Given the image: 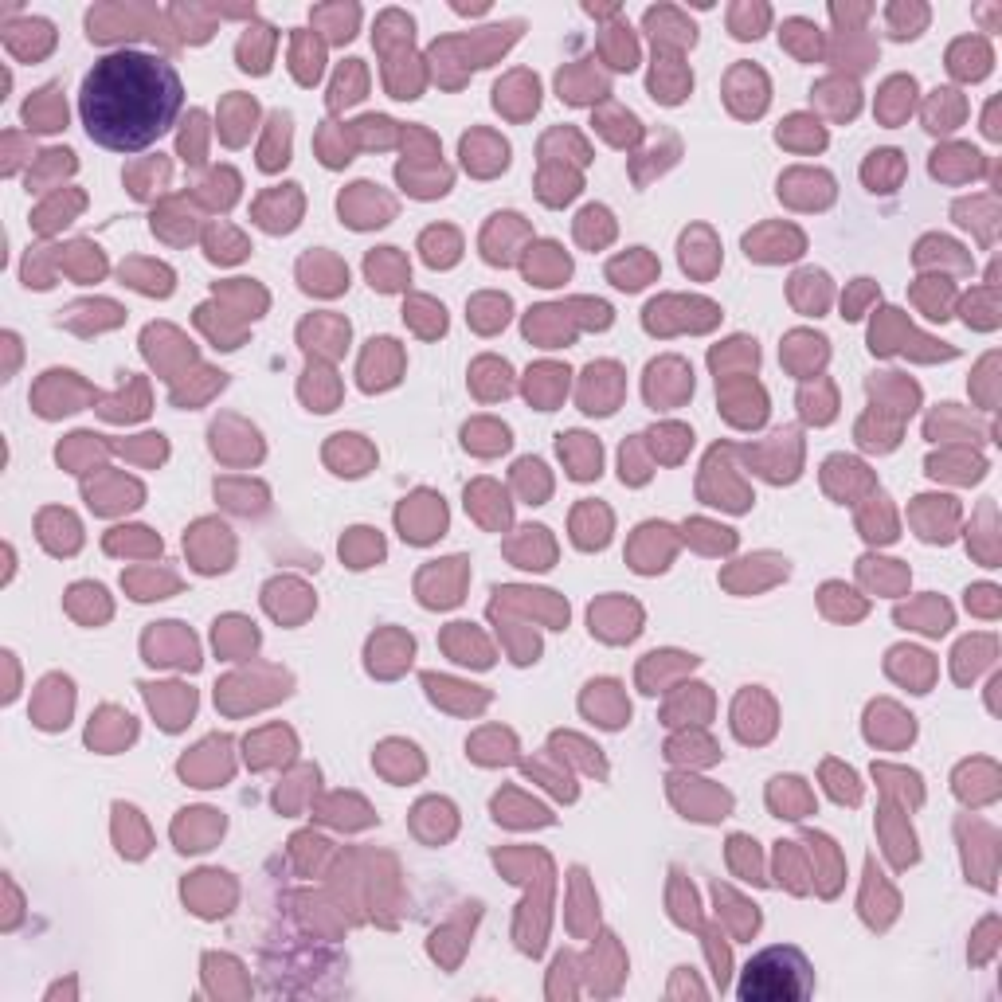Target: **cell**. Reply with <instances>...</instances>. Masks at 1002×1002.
Instances as JSON below:
<instances>
[{"mask_svg":"<svg viewBox=\"0 0 1002 1002\" xmlns=\"http://www.w3.org/2000/svg\"><path fill=\"white\" fill-rule=\"evenodd\" d=\"M184 106L181 75L149 51H114L83 79L79 114L87 134L114 153H137L173 130Z\"/></svg>","mask_w":1002,"mask_h":1002,"instance_id":"cell-1","label":"cell"},{"mask_svg":"<svg viewBox=\"0 0 1002 1002\" xmlns=\"http://www.w3.org/2000/svg\"><path fill=\"white\" fill-rule=\"evenodd\" d=\"M807 959L795 948H768L764 956H756L744 967V983H740V999H803L811 991L807 979Z\"/></svg>","mask_w":1002,"mask_h":1002,"instance_id":"cell-2","label":"cell"},{"mask_svg":"<svg viewBox=\"0 0 1002 1002\" xmlns=\"http://www.w3.org/2000/svg\"><path fill=\"white\" fill-rule=\"evenodd\" d=\"M91 40L110 44V40H126V36H161V16L153 8H137V4H102L87 16Z\"/></svg>","mask_w":1002,"mask_h":1002,"instance_id":"cell-3","label":"cell"},{"mask_svg":"<svg viewBox=\"0 0 1002 1002\" xmlns=\"http://www.w3.org/2000/svg\"><path fill=\"white\" fill-rule=\"evenodd\" d=\"M4 47H8L16 59H44L47 51L55 47V28H51L47 20H36V16L12 20V24L4 28Z\"/></svg>","mask_w":1002,"mask_h":1002,"instance_id":"cell-4","label":"cell"},{"mask_svg":"<svg viewBox=\"0 0 1002 1002\" xmlns=\"http://www.w3.org/2000/svg\"><path fill=\"white\" fill-rule=\"evenodd\" d=\"M729 102L740 118H756L768 106V79L752 63H740L729 75Z\"/></svg>","mask_w":1002,"mask_h":1002,"instance_id":"cell-5","label":"cell"},{"mask_svg":"<svg viewBox=\"0 0 1002 1002\" xmlns=\"http://www.w3.org/2000/svg\"><path fill=\"white\" fill-rule=\"evenodd\" d=\"M145 646H149V662H177V666H188V670H196L200 666V658H196V642L188 631H181L177 623H165V627H157L153 635L145 638Z\"/></svg>","mask_w":1002,"mask_h":1002,"instance_id":"cell-6","label":"cell"},{"mask_svg":"<svg viewBox=\"0 0 1002 1002\" xmlns=\"http://www.w3.org/2000/svg\"><path fill=\"white\" fill-rule=\"evenodd\" d=\"M228 740H208L204 748H196V756H184L181 760V775L192 779L196 787H212L216 779H224L231 772L228 760Z\"/></svg>","mask_w":1002,"mask_h":1002,"instance_id":"cell-7","label":"cell"},{"mask_svg":"<svg viewBox=\"0 0 1002 1002\" xmlns=\"http://www.w3.org/2000/svg\"><path fill=\"white\" fill-rule=\"evenodd\" d=\"M71 701H75V693H71V682H67V678H47V682L40 685V693H36V725H44V729H63L67 717H71Z\"/></svg>","mask_w":1002,"mask_h":1002,"instance_id":"cell-8","label":"cell"},{"mask_svg":"<svg viewBox=\"0 0 1002 1002\" xmlns=\"http://www.w3.org/2000/svg\"><path fill=\"white\" fill-rule=\"evenodd\" d=\"M145 693H149L153 713H161L165 729H181L184 717L196 709V693L184 685H145Z\"/></svg>","mask_w":1002,"mask_h":1002,"instance_id":"cell-9","label":"cell"},{"mask_svg":"<svg viewBox=\"0 0 1002 1002\" xmlns=\"http://www.w3.org/2000/svg\"><path fill=\"white\" fill-rule=\"evenodd\" d=\"M443 525H447V509H443V501H435V498H427V509H419V498L400 509V529H404V537L415 541V545L431 541Z\"/></svg>","mask_w":1002,"mask_h":1002,"instance_id":"cell-10","label":"cell"},{"mask_svg":"<svg viewBox=\"0 0 1002 1002\" xmlns=\"http://www.w3.org/2000/svg\"><path fill=\"white\" fill-rule=\"evenodd\" d=\"M748 247V259H795L803 251V235L795 228H779V231H756L744 239Z\"/></svg>","mask_w":1002,"mask_h":1002,"instance_id":"cell-11","label":"cell"},{"mask_svg":"<svg viewBox=\"0 0 1002 1002\" xmlns=\"http://www.w3.org/2000/svg\"><path fill=\"white\" fill-rule=\"evenodd\" d=\"M24 118H28L32 130H63L67 126V106H63L59 87H47V91L32 94L28 106H24Z\"/></svg>","mask_w":1002,"mask_h":1002,"instance_id":"cell-12","label":"cell"},{"mask_svg":"<svg viewBox=\"0 0 1002 1002\" xmlns=\"http://www.w3.org/2000/svg\"><path fill=\"white\" fill-rule=\"evenodd\" d=\"M224 830V819L216 811H184V819L177 822V842L181 850H208V842Z\"/></svg>","mask_w":1002,"mask_h":1002,"instance_id":"cell-13","label":"cell"},{"mask_svg":"<svg viewBox=\"0 0 1002 1002\" xmlns=\"http://www.w3.org/2000/svg\"><path fill=\"white\" fill-rule=\"evenodd\" d=\"M646 28L654 32V44L662 47L693 44V24L682 20V12H674V8H650L646 12Z\"/></svg>","mask_w":1002,"mask_h":1002,"instance_id":"cell-14","label":"cell"},{"mask_svg":"<svg viewBox=\"0 0 1002 1002\" xmlns=\"http://www.w3.org/2000/svg\"><path fill=\"white\" fill-rule=\"evenodd\" d=\"M40 541H44L51 552H75L79 548V521L71 517V513H63V509H51V513H44L40 517Z\"/></svg>","mask_w":1002,"mask_h":1002,"instance_id":"cell-15","label":"cell"},{"mask_svg":"<svg viewBox=\"0 0 1002 1002\" xmlns=\"http://www.w3.org/2000/svg\"><path fill=\"white\" fill-rule=\"evenodd\" d=\"M271 51H274V28L255 24V28H247L243 40H239V67L251 71V75H263L267 63H271Z\"/></svg>","mask_w":1002,"mask_h":1002,"instance_id":"cell-16","label":"cell"},{"mask_svg":"<svg viewBox=\"0 0 1002 1002\" xmlns=\"http://www.w3.org/2000/svg\"><path fill=\"white\" fill-rule=\"evenodd\" d=\"M689 87H693V79H689V71H685L678 59H654V75H650V91H654V98H662V102H682Z\"/></svg>","mask_w":1002,"mask_h":1002,"instance_id":"cell-17","label":"cell"},{"mask_svg":"<svg viewBox=\"0 0 1002 1002\" xmlns=\"http://www.w3.org/2000/svg\"><path fill=\"white\" fill-rule=\"evenodd\" d=\"M498 110H509L513 114V102H521V118L525 114H533L537 110V102H541V87H537V79L533 75H525V71H517V75H509L505 83H498Z\"/></svg>","mask_w":1002,"mask_h":1002,"instance_id":"cell-18","label":"cell"},{"mask_svg":"<svg viewBox=\"0 0 1002 1002\" xmlns=\"http://www.w3.org/2000/svg\"><path fill=\"white\" fill-rule=\"evenodd\" d=\"M462 157H466V165L474 173L486 177V173H494V169L505 165V141H498V137L490 134H474L462 141Z\"/></svg>","mask_w":1002,"mask_h":1002,"instance_id":"cell-19","label":"cell"},{"mask_svg":"<svg viewBox=\"0 0 1002 1002\" xmlns=\"http://www.w3.org/2000/svg\"><path fill=\"white\" fill-rule=\"evenodd\" d=\"M290 59H294V75H298V83H306V87H314L321 75V63H325V47L314 32H298L294 36V51H290Z\"/></svg>","mask_w":1002,"mask_h":1002,"instance_id":"cell-20","label":"cell"},{"mask_svg":"<svg viewBox=\"0 0 1002 1002\" xmlns=\"http://www.w3.org/2000/svg\"><path fill=\"white\" fill-rule=\"evenodd\" d=\"M615 689H619L615 682H599V685H592V693L584 697V709H588L592 717L599 713V725H607V729L623 725V721H627V713H631Z\"/></svg>","mask_w":1002,"mask_h":1002,"instance_id":"cell-21","label":"cell"},{"mask_svg":"<svg viewBox=\"0 0 1002 1002\" xmlns=\"http://www.w3.org/2000/svg\"><path fill=\"white\" fill-rule=\"evenodd\" d=\"M302 278H306V290H318V294H337L341 286H349V271L325 255H314L302 263Z\"/></svg>","mask_w":1002,"mask_h":1002,"instance_id":"cell-22","label":"cell"},{"mask_svg":"<svg viewBox=\"0 0 1002 1002\" xmlns=\"http://www.w3.org/2000/svg\"><path fill=\"white\" fill-rule=\"evenodd\" d=\"M568 271H572L568 255H564L560 247H552V243L537 247V255H529V263H525V274L537 278L541 286H556L560 278H568Z\"/></svg>","mask_w":1002,"mask_h":1002,"instance_id":"cell-23","label":"cell"},{"mask_svg":"<svg viewBox=\"0 0 1002 1002\" xmlns=\"http://www.w3.org/2000/svg\"><path fill=\"white\" fill-rule=\"evenodd\" d=\"M560 455L568 458L572 478H595L599 474V443L588 435H568L560 439Z\"/></svg>","mask_w":1002,"mask_h":1002,"instance_id":"cell-24","label":"cell"},{"mask_svg":"<svg viewBox=\"0 0 1002 1002\" xmlns=\"http://www.w3.org/2000/svg\"><path fill=\"white\" fill-rule=\"evenodd\" d=\"M357 20H361L357 4H325V8H314V24H321L329 32V40H337V44H345L357 32Z\"/></svg>","mask_w":1002,"mask_h":1002,"instance_id":"cell-25","label":"cell"},{"mask_svg":"<svg viewBox=\"0 0 1002 1002\" xmlns=\"http://www.w3.org/2000/svg\"><path fill=\"white\" fill-rule=\"evenodd\" d=\"M564 388H568V372L556 365H541L537 372H529V384H525L529 400H537L541 408L556 404V400L564 396Z\"/></svg>","mask_w":1002,"mask_h":1002,"instance_id":"cell-26","label":"cell"},{"mask_svg":"<svg viewBox=\"0 0 1002 1002\" xmlns=\"http://www.w3.org/2000/svg\"><path fill=\"white\" fill-rule=\"evenodd\" d=\"M603 91H607V83H603V75H595V67L560 71V98H568V102H588V98H599Z\"/></svg>","mask_w":1002,"mask_h":1002,"instance_id":"cell-27","label":"cell"},{"mask_svg":"<svg viewBox=\"0 0 1002 1002\" xmlns=\"http://www.w3.org/2000/svg\"><path fill=\"white\" fill-rule=\"evenodd\" d=\"M368 278H372V286H380V290H396V286H404V278H408V263H404L400 255H392V247H384V251H376V255L368 259Z\"/></svg>","mask_w":1002,"mask_h":1002,"instance_id":"cell-28","label":"cell"},{"mask_svg":"<svg viewBox=\"0 0 1002 1002\" xmlns=\"http://www.w3.org/2000/svg\"><path fill=\"white\" fill-rule=\"evenodd\" d=\"M987 63H991V51L983 40H963V44L952 47V71L959 79H979L987 75Z\"/></svg>","mask_w":1002,"mask_h":1002,"instance_id":"cell-29","label":"cell"},{"mask_svg":"<svg viewBox=\"0 0 1002 1002\" xmlns=\"http://www.w3.org/2000/svg\"><path fill=\"white\" fill-rule=\"evenodd\" d=\"M447 650L458 654V662H474V666H490V650L486 642L470 631V623H455L447 635Z\"/></svg>","mask_w":1002,"mask_h":1002,"instance_id":"cell-30","label":"cell"},{"mask_svg":"<svg viewBox=\"0 0 1002 1002\" xmlns=\"http://www.w3.org/2000/svg\"><path fill=\"white\" fill-rule=\"evenodd\" d=\"M607 525H611L607 509H599V505H584V509L576 513V545H584V548L607 545Z\"/></svg>","mask_w":1002,"mask_h":1002,"instance_id":"cell-31","label":"cell"},{"mask_svg":"<svg viewBox=\"0 0 1002 1002\" xmlns=\"http://www.w3.org/2000/svg\"><path fill=\"white\" fill-rule=\"evenodd\" d=\"M912 91H916L912 79H889L885 91H881V98H877V114H881L885 122H901L912 106Z\"/></svg>","mask_w":1002,"mask_h":1002,"instance_id":"cell-32","label":"cell"},{"mask_svg":"<svg viewBox=\"0 0 1002 1002\" xmlns=\"http://www.w3.org/2000/svg\"><path fill=\"white\" fill-rule=\"evenodd\" d=\"M768 20H772L768 4H736L729 12L732 36H740V40H756V36L768 28Z\"/></svg>","mask_w":1002,"mask_h":1002,"instance_id":"cell-33","label":"cell"},{"mask_svg":"<svg viewBox=\"0 0 1002 1002\" xmlns=\"http://www.w3.org/2000/svg\"><path fill=\"white\" fill-rule=\"evenodd\" d=\"M603 55L611 59V67H619V71H631V67L638 63V47H635V36H631V28H623V24L607 28V36H603Z\"/></svg>","mask_w":1002,"mask_h":1002,"instance_id":"cell-34","label":"cell"},{"mask_svg":"<svg viewBox=\"0 0 1002 1002\" xmlns=\"http://www.w3.org/2000/svg\"><path fill=\"white\" fill-rule=\"evenodd\" d=\"M654 271H658L654 259L642 255V251H631L627 259H615V263H611V278H615V286H623V290H638Z\"/></svg>","mask_w":1002,"mask_h":1002,"instance_id":"cell-35","label":"cell"},{"mask_svg":"<svg viewBox=\"0 0 1002 1002\" xmlns=\"http://www.w3.org/2000/svg\"><path fill=\"white\" fill-rule=\"evenodd\" d=\"M365 67H361V59H349L345 67H341V75H337V83H333V98H329V106L333 110H341V106H349V102H357L361 94H365Z\"/></svg>","mask_w":1002,"mask_h":1002,"instance_id":"cell-36","label":"cell"},{"mask_svg":"<svg viewBox=\"0 0 1002 1002\" xmlns=\"http://www.w3.org/2000/svg\"><path fill=\"white\" fill-rule=\"evenodd\" d=\"M173 20H177V28H181L188 40H196V44H200V40H208V36H212L216 8H200V4H188V8H184V4H177V8H173Z\"/></svg>","mask_w":1002,"mask_h":1002,"instance_id":"cell-37","label":"cell"},{"mask_svg":"<svg viewBox=\"0 0 1002 1002\" xmlns=\"http://www.w3.org/2000/svg\"><path fill=\"white\" fill-rule=\"evenodd\" d=\"M819 102L830 106L834 118H854L858 114V87L854 83H842V79H830L819 87Z\"/></svg>","mask_w":1002,"mask_h":1002,"instance_id":"cell-38","label":"cell"},{"mask_svg":"<svg viewBox=\"0 0 1002 1002\" xmlns=\"http://www.w3.org/2000/svg\"><path fill=\"white\" fill-rule=\"evenodd\" d=\"M772 807L775 811H783L787 819H799V815L811 807V795L803 791V783H799V779H775L772 783Z\"/></svg>","mask_w":1002,"mask_h":1002,"instance_id":"cell-39","label":"cell"},{"mask_svg":"<svg viewBox=\"0 0 1002 1002\" xmlns=\"http://www.w3.org/2000/svg\"><path fill=\"white\" fill-rule=\"evenodd\" d=\"M286 149H290V114H274L271 118V141L263 145L259 165H263L267 173L282 169V165H286Z\"/></svg>","mask_w":1002,"mask_h":1002,"instance_id":"cell-40","label":"cell"},{"mask_svg":"<svg viewBox=\"0 0 1002 1002\" xmlns=\"http://www.w3.org/2000/svg\"><path fill=\"white\" fill-rule=\"evenodd\" d=\"M247 122H255V102L243 98V94L228 98L224 102V137H228L231 145H239L247 137Z\"/></svg>","mask_w":1002,"mask_h":1002,"instance_id":"cell-41","label":"cell"},{"mask_svg":"<svg viewBox=\"0 0 1002 1002\" xmlns=\"http://www.w3.org/2000/svg\"><path fill=\"white\" fill-rule=\"evenodd\" d=\"M122 278L134 282L137 290H145V294H169V290H173V274L165 271V267H149V263H130V267H122Z\"/></svg>","mask_w":1002,"mask_h":1002,"instance_id":"cell-42","label":"cell"},{"mask_svg":"<svg viewBox=\"0 0 1002 1002\" xmlns=\"http://www.w3.org/2000/svg\"><path fill=\"white\" fill-rule=\"evenodd\" d=\"M635 611V603H599V607H592V631H599L603 638H631L619 623H623V615H635Z\"/></svg>","mask_w":1002,"mask_h":1002,"instance_id":"cell-43","label":"cell"},{"mask_svg":"<svg viewBox=\"0 0 1002 1002\" xmlns=\"http://www.w3.org/2000/svg\"><path fill=\"white\" fill-rule=\"evenodd\" d=\"M783 44L791 47L795 55H803V59H815L822 51L819 28L807 24V20H787V24H783Z\"/></svg>","mask_w":1002,"mask_h":1002,"instance_id":"cell-44","label":"cell"},{"mask_svg":"<svg viewBox=\"0 0 1002 1002\" xmlns=\"http://www.w3.org/2000/svg\"><path fill=\"white\" fill-rule=\"evenodd\" d=\"M423 255H427L431 267H451L458 259V235L447 228L427 231V235H423Z\"/></svg>","mask_w":1002,"mask_h":1002,"instance_id":"cell-45","label":"cell"},{"mask_svg":"<svg viewBox=\"0 0 1002 1002\" xmlns=\"http://www.w3.org/2000/svg\"><path fill=\"white\" fill-rule=\"evenodd\" d=\"M79 208H83V196H79V192H71L67 200H63V192H59V196H51L44 208L36 212V228L55 231L59 224H67V216H71V212H79Z\"/></svg>","mask_w":1002,"mask_h":1002,"instance_id":"cell-46","label":"cell"},{"mask_svg":"<svg viewBox=\"0 0 1002 1002\" xmlns=\"http://www.w3.org/2000/svg\"><path fill=\"white\" fill-rule=\"evenodd\" d=\"M380 552H384V545H380V537L372 529H353V537L341 541V556H349L353 568H365L368 560H376Z\"/></svg>","mask_w":1002,"mask_h":1002,"instance_id":"cell-47","label":"cell"},{"mask_svg":"<svg viewBox=\"0 0 1002 1002\" xmlns=\"http://www.w3.org/2000/svg\"><path fill=\"white\" fill-rule=\"evenodd\" d=\"M901 177V153H893V149H881V153H873V161L866 165V181L877 188L881 184V192H889V184Z\"/></svg>","mask_w":1002,"mask_h":1002,"instance_id":"cell-48","label":"cell"},{"mask_svg":"<svg viewBox=\"0 0 1002 1002\" xmlns=\"http://www.w3.org/2000/svg\"><path fill=\"white\" fill-rule=\"evenodd\" d=\"M63 267H67L71 274H79V278H98V274L106 271V263H102L98 247L91 251V243H75V247L67 251V259H63Z\"/></svg>","mask_w":1002,"mask_h":1002,"instance_id":"cell-49","label":"cell"},{"mask_svg":"<svg viewBox=\"0 0 1002 1002\" xmlns=\"http://www.w3.org/2000/svg\"><path fill=\"white\" fill-rule=\"evenodd\" d=\"M599 126H603V134L611 137V141H619V145H631L638 137L635 114H623V110H603V114H599Z\"/></svg>","mask_w":1002,"mask_h":1002,"instance_id":"cell-50","label":"cell"},{"mask_svg":"<svg viewBox=\"0 0 1002 1002\" xmlns=\"http://www.w3.org/2000/svg\"><path fill=\"white\" fill-rule=\"evenodd\" d=\"M110 552H161V541H153L145 529H118L110 541H106Z\"/></svg>","mask_w":1002,"mask_h":1002,"instance_id":"cell-51","label":"cell"},{"mask_svg":"<svg viewBox=\"0 0 1002 1002\" xmlns=\"http://www.w3.org/2000/svg\"><path fill=\"white\" fill-rule=\"evenodd\" d=\"M924 20H928V8H920V4H893L889 8V24H893V32L905 40V36H916V28H924Z\"/></svg>","mask_w":1002,"mask_h":1002,"instance_id":"cell-52","label":"cell"},{"mask_svg":"<svg viewBox=\"0 0 1002 1002\" xmlns=\"http://www.w3.org/2000/svg\"><path fill=\"white\" fill-rule=\"evenodd\" d=\"M404 314H411V321H415L427 337H431V333H443V325H447V318H443V306H435V302H427V298H415Z\"/></svg>","mask_w":1002,"mask_h":1002,"instance_id":"cell-53","label":"cell"},{"mask_svg":"<svg viewBox=\"0 0 1002 1002\" xmlns=\"http://www.w3.org/2000/svg\"><path fill=\"white\" fill-rule=\"evenodd\" d=\"M243 251H247V247H243V239H239V235H231L228 228L212 231V235H208V255H212L216 263H235V259H243Z\"/></svg>","mask_w":1002,"mask_h":1002,"instance_id":"cell-54","label":"cell"},{"mask_svg":"<svg viewBox=\"0 0 1002 1002\" xmlns=\"http://www.w3.org/2000/svg\"><path fill=\"white\" fill-rule=\"evenodd\" d=\"M505 310H509V302H505V298L486 294V298H478V302H474V325L490 333V329L505 325Z\"/></svg>","mask_w":1002,"mask_h":1002,"instance_id":"cell-55","label":"cell"},{"mask_svg":"<svg viewBox=\"0 0 1002 1002\" xmlns=\"http://www.w3.org/2000/svg\"><path fill=\"white\" fill-rule=\"evenodd\" d=\"M959 110H963V106H959L956 91H940V98H932V106H928L932 130H948V122H956Z\"/></svg>","mask_w":1002,"mask_h":1002,"instance_id":"cell-56","label":"cell"},{"mask_svg":"<svg viewBox=\"0 0 1002 1002\" xmlns=\"http://www.w3.org/2000/svg\"><path fill=\"white\" fill-rule=\"evenodd\" d=\"M580 239L588 243L595 231V243H603V239H611V216H607V208H588L584 216H580Z\"/></svg>","mask_w":1002,"mask_h":1002,"instance_id":"cell-57","label":"cell"},{"mask_svg":"<svg viewBox=\"0 0 1002 1002\" xmlns=\"http://www.w3.org/2000/svg\"><path fill=\"white\" fill-rule=\"evenodd\" d=\"M126 584L134 588L137 599H161V588H177V580L173 576H126Z\"/></svg>","mask_w":1002,"mask_h":1002,"instance_id":"cell-58","label":"cell"},{"mask_svg":"<svg viewBox=\"0 0 1002 1002\" xmlns=\"http://www.w3.org/2000/svg\"><path fill=\"white\" fill-rule=\"evenodd\" d=\"M200 126H204V114H188V130L181 134V153L184 161H200Z\"/></svg>","mask_w":1002,"mask_h":1002,"instance_id":"cell-59","label":"cell"},{"mask_svg":"<svg viewBox=\"0 0 1002 1002\" xmlns=\"http://www.w3.org/2000/svg\"><path fill=\"white\" fill-rule=\"evenodd\" d=\"M623 482H646V462L638 458V447H623Z\"/></svg>","mask_w":1002,"mask_h":1002,"instance_id":"cell-60","label":"cell"},{"mask_svg":"<svg viewBox=\"0 0 1002 1002\" xmlns=\"http://www.w3.org/2000/svg\"><path fill=\"white\" fill-rule=\"evenodd\" d=\"M826 772L834 775V783H830V791H834V799H850V803H858V783H854V772H834V768H826Z\"/></svg>","mask_w":1002,"mask_h":1002,"instance_id":"cell-61","label":"cell"}]
</instances>
